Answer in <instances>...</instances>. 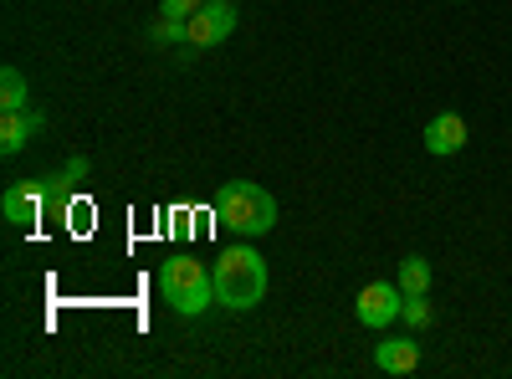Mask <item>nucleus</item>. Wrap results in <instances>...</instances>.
I'll return each instance as SVG.
<instances>
[{
    "label": "nucleus",
    "mask_w": 512,
    "mask_h": 379,
    "mask_svg": "<svg viewBox=\"0 0 512 379\" xmlns=\"http://www.w3.org/2000/svg\"><path fill=\"white\" fill-rule=\"evenodd\" d=\"M210 277H216V303L231 308V313H251L267 298V257L246 241L226 246L221 257L210 262Z\"/></svg>",
    "instance_id": "obj_1"
},
{
    "label": "nucleus",
    "mask_w": 512,
    "mask_h": 379,
    "mask_svg": "<svg viewBox=\"0 0 512 379\" xmlns=\"http://www.w3.org/2000/svg\"><path fill=\"white\" fill-rule=\"evenodd\" d=\"M216 226L241 236V241L267 236L277 226V195L267 185H251V180L221 185V195H216Z\"/></svg>",
    "instance_id": "obj_2"
},
{
    "label": "nucleus",
    "mask_w": 512,
    "mask_h": 379,
    "mask_svg": "<svg viewBox=\"0 0 512 379\" xmlns=\"http://www.w3.org/2000/svg\"><path fill=\"white\" fill-rule=\"evenodd\" d=\"M159 292H164V303L175 313L200 318L210 303H216V277H210V267L195 262V257H169L159 267Z\"/></svg>",
    "instance_id": "obj_3"
},
{
    "label": "nucleus",
    "mask_w": 512,
    "mask_h": 379,
    "mask_svg": "<svg viewBox=\"0 0 512 379\" xmlns=\"http://www.w3.org/2000/svg\"><path fill=\"white\" fill-rule=\"evenodd\" d=\"M231 31H236V6L231 0H205V6L185 21V47L210 52V47H221Z\"/></svg>",
    "instance_id": "obj_4"
},
{
    "label": "nucleus",
    "mask_w": 512,
    "mask_h": 379,
    "mask_svg": "<svg viewBox=\"0 0 512 379\" xmlns=\"http://www.w3.org/2000/svg\"><path fill=\"white\" fill-rule=\"evenodd\" d=\"M400 308H405L400 282H369V287H359V303H354L359 328H374V333H384L390 323H400Z\"/></svg>",
    "instance_id": "obj_5"
},
{
    "label": "nucleus",
    "mask_w": 512,
    "mask_h": 379,
    "mask_svg": "<svg viewBox=\"0 0 512 379\" xmlns=\"http://www.w3.org/2000/svg\"><path fill=\"white\" fill-rule=\"evenodd\" d=\"M0 216H6L11 226H36L41 216H47V185H11L6 195H0Z\"/></svg>",
    "instance_id": "obj_6"
},
{
    "label": "nucleus",
    "mask_w": 512,
    "mask_h": 379,
    "mask_svg": "<svg viewBox=\"0 0 512 379\" xmlns=\"http://www.w3.org/2000/svg\"><path fill=\"white\" fill-rule=\"evenodd\" d=\"M374 369L390 374V379H405L420 369V339L415 333H405V339H379L374 344Z\"/></svg>",
    "instance_id": "obj_7"
},
{
    "label": "nucleus",
    "mask_w": 512,
    "mask_h": 379,
    "mask_svg": "<svg viewBox=\"0 0 512 379\" xmlns=\"http://www.w3.org/2000/svg\"><path fill=\"white\" fill-rule=\"evenodd\" d=\"M425 149H431L436 159H451L466 149V118L461 113H436L431 123H425Z\"/></svg>",
    "instance_id": "obj_8"
},
{
    "label": "nucleus",
    "mask_w": 512,
    "mask_h": 379,
    "mask_svg": "<svg viewBox=\"0 0 512 379\" xmlns=\"http://www.w3.org/2000/svg\"><path fill=\"white\" fill-rule=\"evenodd\" d=\"M36 129H41L36 113H6V118H0V154H21Z\"/></svg>",
    "instance_id": "obj_9"
},
{
    "label": "nucleus",
    "mask_w": 512,
    "mask_h": 379,
    "mask_svg": "<svg viewBox=\"0 0 512 379\" xmlns=\"http://www.w3.org/2000/svg\"><path fill=\"white\" fill-rule=\"evenodd\" d=\"M26 103H31L26 72L21 67H6V72H0V113H26Z\"/></svg>",
    "instance_id": "obj_10"
},
{
    "label": "nucleus",
    "mask_w": 512,
    "mask_h": 379,
    "mask_svg": "<svg viewBox=\"0 0 512 379\" xmlns=\"http://www.w3.org/2000/svg\"><path fill=\"white\" fill-rule=\"evenodd\" d=\"M400 292H405V298L431 292V262H425V257H405L400 262Z\"/></svg>",
    "instance_id": "obj_11"
},
{
    "label": "nucleus",
    "mask_w": 512,
    "mask_h": 379,
    "mask_svg": "<svg viewBox=\"0 0 512 379\" xmlns=\"http://www.w3.org/2000/svg\"><path fill=\"white\" fill-rule=\"evenodd\" d=\"M400 318H405V328H410V333L431 328V318H436V308H431V292H420V298H405Z\"/></svg>",
    "instance_id": "obj_12"
},
{
    "label": "nucleus",
    "mask_w": 512,
    "mask_h": 379,
    "mask_svg": "<svg viewBox=\"0 0 512 379\" xmlns=\"http://www.w3.org/2000/svg\"><path fill=\"white\" fill-rule=\"evenodd\" d=\"M149 41H154V47H180V41H185V21L159 16V21L149 26Z\"/></svg>",
    "instance_id": "obj_13"
},
{
    "label": "nucleus",
    "mask_w": 512,
    "mask_h": 379,
    "mask_svg": "<svg viewBox=\"0 0 512 379\" xmlns=\"http://www.w3.org/2000/svg\"><path fill=\"white\" fill-rule=\"evenodd\" d=\"M205 0H159V16H175V21H190Z\"/></svg>",
    "instance_id": "obj_14"
},
{
    "label": "nucleus",
    "mask_w": 512,
    "mask_h": 379,
    "mask_svg": "<svg viewBox=\"0 0 512 379\" xmlns=\"http://www.w3.org/2000/svg\"><path fill=\"white\" fill-rule=\"evenodd\" d=\"M62 175H67L72 185H77V180H88V159H82V154H72V159L62 164Z\"/></svg>",
    "instance_id": "obj_15"
}]
</instances>
